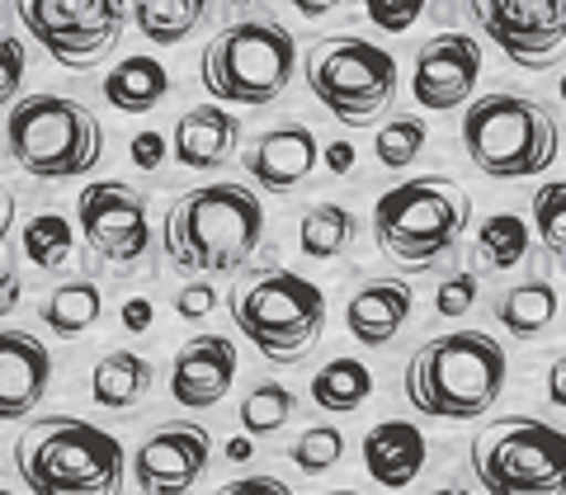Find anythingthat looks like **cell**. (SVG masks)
<instances>
[{"label": "cell", "mask_w": 566, "mask_h": 495, "mask_svg": "<svg viewBox=\"0 0 566 495\" xmlns=\"http://www.w3.org/2000/svg\"><path fill=\"white\" fill-rule=\"evenodd\" d=\"M24 71H29V57H24V43L20 39H0V109L14 104L24 85Z\"/></svg>", "instance_id": "8d00e7d4"}, {"label": "cell", "mask_w": 566, "mask_h": 495, "mask_svg": "<svg viewBox=\"0 0 566 495\" xmlns=\"http://www.w3.org/2000/svg\"><path fill=\"white\" fill-rule=\"evenodd\" d=\"M476 81H482V43H472V33H434L416 52L411 95L420 109H434V114L463 109L476 91Z\"/></svg>", "instance_id": "5bb4252c"}, {"label": "cell", "mask_w": 566, "mask_h": 495, "mask_svg": "<svg viewBox=\"0 0 566 495\" xmlns=\"http://www.w3.org/2000/svg\"><path fill=\"white\" fill-rule=\"evenodd\" d=\"M48 382H52V354L39 335L0 330V420L33 415Z\"/></svg>", "instance_id": "ac0fdd59"}, {"label": "cell", "mask_w": 566, "mask_h": 495, "mask_svg": "<svg viewBox=\"0 0 566 495\" xmlns=\"http://www.w3.org/2000/svg\"><path fill=\"white\" fill-rule=\"evenodd\" d=\"M227 457H232V463H245V457H251V439H232V444H227Z\"/></svg>", "instance_id": "7dc6e473"}, {"label": "cell", "mask_w": 566, "mask_h": 495, "mask_svg": "<svg viewBox=\"0 0 566 495\" xmlns=\"http://www.w3.org/2000/svg\"><path fill=\"white\" fill-rule=\"evenodd\" d=\"M326 170H335V175L354 170V147H349V141H331V147H326Z\"/></svg>", "instance_id": "ee69618b"}, {"label": "cell", "mask_w": 566, "mask_h": 495, "mask_svg": "<svg viewBox=\"0 0 566 495\" xmlns=\"http://www.w3.org/2000/svg\"><path fill=\"white\" fill-rule=\"evenodd\" d=\"M237 382V345L227 335H193L170 364V397L185 411H208Z\"/></svg>", "instance_id": "2e32d148"}, {"label": "cell", "mask_w": 566, "mask_h": 495, "mask_svg": "<svg viewBox=\"0 0 566 495\" xmlns=\"http://www.w3.org/2000/svg\"><path fill=\"white\" fill-rule=\"evenodd\" d=\"M486 495H566V430L534 415L491 420L472 444Z\"/></svg>", "instance_id": "30bf717a"}, {"label": "cell", "mask_w": 566, "mask_h": 495, "mask_svg": "<svg viewBox=\"0 0 566 495\" xmlns=\"http://www.w3.org/2000/svg\"><path fill=\"white\" fill-rule=\"evenodd\" d=\"M151 322H156V307L147 303V297H133V303H123V330L142 335V330H151Z\"/></svg>", "instance_id": "60d3db41"}, {"label": "cell", "mask_w": 566, "mask_h": 495, "mask_svg": "<svg viewBox=\"0 0 566 495\" xmlns=\"http://www.w3.org/2000/svg\"><path fill=\"white\" fill-rule=\"evenodd\" d=\"M472 199L453 175H416L374 203V241L397 270H430L463 241Z\"/></svg>", "instance_id": "5b68a950"}, {"label": "cell", "mask_w": 566, "mask_h": 495, "mask_svg": "<svg viewBox=\"0 0 566 495\" xmlns=\"http://www.w3.org/2000/svg\"><path fill=\"white\" fill-rule=\"evenodd\" d=\"M416 293L401 278H368L345 307V330L368 349H382L397 340V330L411 322Z\"/></svg>", "instance_id": "d6986e66"}, {"label": "cell", "mask_w": 566, "mask_h": 495, "mask_svg": "<svg viewBox=\"0 0 566 495\" xmlns=\"http://www.w3.org/2000/svg\"><path fill=\"white\" fill-rule=\"evenodd\" d=\"M245 161V175L270 189V193H289L297 185L312 180L316 161H322V141L307 123H283V128H270L255 137V147L241 156Z\"/></svg>", "instance_id": "e0dca14e"}, {"label": "cell", "mask_w": 566, "mask_h": 495, "mask_svg": "<svg viewBox=\"0 0 566 495\" xmlns=\"http://www.w3.org/2000/svg\"><path fill=\"white\" fill-rule=\"evenodd\" d=\"M39 312H43V326L48 330H57L62 340H76V335L99 326L104 297H99V288H95L91 278H71V283H62L57 293H48V303Z\"/></svg>", "instance_id": "83f0119b"}, {"label": "cell", "mask_w": 566, "mask_h": 495, "mask_svg": "<svg viewBox=\"0 0 566 495\" xmlns=\"http://www.w3.org/2000/svg\"><path fill=\"white\" fill-rule=\"evenodd\" d=\"M14 467L29 495H118L128 457L123 444L91 420H33L14 444Z\"/></svg>", "instance_id": "3957f363"}, {"label": "cell", "mask_w": 566, "mask_h": 495, "mask_svg": "<svg viewBox=\"0 0 566 495\" xmlns=\"http://www.w3.org/2000/svg\"><path fill=\"white\" fill-rule=\"evenodd\" d=\"M212 307H218V293H212V283H189V288L175 297V312H180L185 322H203Z\"/></svg>", "instance_id": "74e56055"}, {"label": "cell", "mask_w": 566, "mask_h": 495, "mask_svg": "<svg viewBox=\"0 0 566 495\" xmlns=\"http://www.w3.org/2000/svg\"><path fill=\"white\" fill-rule=\"evenodd\" d=\"M6 147L33 180H81L104 161V128L66 95H24L6 118Z\"/></svg>", "instance_id": "8992f818"}, {"label": "cell", "mask_w": 566, "mask_h": 495, "mask_svg": "<svg viewBox=\"0 0 566 495\" xmlns=\"http://www.w3.org/2000/svg\"><path fill=\"white\" fill-rule=\"evenodd\" d=\"M424 137H430V128H424V118L416 114H397V118H387L378 137H374V156L387 166V170H401V166H411L416 156L424 151Z\"/></svg>", "instance_id": "1f68e13d"}, {"label": "cell", "mask_w": 566, "mask_h": 495, "mask_svg": "<svg viewBox=\"0 0 566 495\" xmlns=\"http://www.w3.org/2000/svg\"><path fill=\"white\" fill-rule=\"evenodd\" d=\"M307 91L345 128H368L397 95V57L354 33H331L303 57Z\"/></svg>", "instance_id": "9c48e42d"}, {"label": "cell", "mask_w": 566, "mask_h": 495, "mask_svg": "<svg viewBox=\"0 0 566 495\" xmlns=\"http://www.w3.org/2000/svg\"><path fill=\"white\" fill-rule=\"evenodd\" d=\"M212 434L199 420H180L156 430L133 457V482L142 495H185L208 472Z\"/></svg>", "instance_id": "9a60e30c"}, {"label": "cell", "mask_w": 566, "mask_h": 495, "mask_svg": "<svg viewBox=\"0 0 566 495\" xmlns=\"http://www.w3.org/2000/svg\"><path fill=\"white\" fill-rule=\"evenodd\" d=\"M364 14L382 33H406L424 14V0H364Z\"/></svg>", "instance_id": "e575fe53"}, {"label": "cell", "mask_w": 566, "mask_h": 495, "mask_svg": "<svg viewBox=\"0 0 566 495\" xmlns=\"http://www.w3.org/2000/svg\"><path fill=\"white\" fill-rule=\"evenodd\" d=\"M293 392L283 382H255L251 392H245V401H241V424H245V434H255V439H264V434H279L283 424L293 420Z\"/></svg>", "instance_id": "4dcf8cb0"}, {"label": "cell", "mask_w": 566, "mask_h": 495, "mask_svg": "<svg viewBox=\"0 0 566 495\" xmlns=\"http://www.w3.org/2000/svg\"><path fill=\"white\" fill-rule=\"evenodd\" d=\"M434 495H472V491H463V486H444V491H434Z\"/></svg>", "instance_id": "c3c4849f"}, {"label": "cell", "mask_w": 566, "mask_h": 495, "mask_svg": "<svg viewBox=\"0 0 566 495\" xmlns=\"http://www.w3.org/2000/svg\"><path fill=\"white\" fill-rule=\"evenodd\" d=\"M0 495H14V491H6V486H0Z\"/></svg>", "instance_id": "f5cc1de1"}, {"label": "cell", "mask_w": 566, "mask_h": 495, "mask_svg": "<svg viewBox=\"0 0 566 495\" xmlns=\"http://www.w3.org/2000/svg\"><path fill=\"white\" fill-rule=\"evenodd\" d=\"M326 495H354V491H326Z\"/></svg>", "instance_id": "f907efd6"}, {"label": "cell", "mask_w": 566, "mask_h": 495, "mask_svg": "<svg viewBox=\"0 0 566 495\" xmlns=\"http://www.w3.org/2000/svg\"><path fill=\"white\" fill-rule=\"evenodd\" d=\"M151 382H156V368L142 354L109 349L91 373V392H95V406H104V411H133V406L147 401Z\"/></svg>", "instance_id": "7402d4cb"}, {"label": "cell", "mask_w": 566, "mask_h": 495, "mask_svg": "<svg viewBox=\"0 0 566 495\" xmlns=\"http://www.w3.org/2000/svg\"><path fill=\"white\" fill-rule=\"evenodd\" d=\"M20 297H24V283H20V274H14V270H0V316L20 307Z\"/></svg>", "instance_id": "7bdbcfd3"}, {"label": "cell", "mask_w": 566, "mask_h": 495, "mask_svg": "<svg viewBox=\"0 0 566 495\" xmlns=\"http://www.w3.org/2000/svg\"><path fill=\"white\" fill-rule=\"evenodd\" d=\"M289 457H293L297 472L322 476V472H331V467L345 457V434L335 430V424H312V430H303V434L293 439Z\"/></svg>", "instance_id": "836d02e7"}, {"label": "cell", "mask_w": 566, "mask_h": 495, "mask_svg": "<svg viewBox=\"0 0 566 495\" xmlns=\"http://www.w3.org/2000/svg\"><path fill=\"white\" fill-rule=\"evenodd\" d=\"M241 141V123L222 109V104H193V109L175 123L170 133V147H175V161L185 170H218L232 161Z\"/></svg>", "instance_id": "44dd1931"}, {"label": "cell", "mask_w": 566, "mask_h": 495, "mask_svg": "<svg viewBox=\"0 0 566 495\" xmlns=\"http://www.w3.org/2000/svg\"><path fill=\"white\" fill-rule=\"evenodd\" d=\"M10 227H14V193H10L6 185H0V245H6Z\"/></svg>", "instance_id": "bcb514c9"}, {"label": "cell", "mask_w": 566, "mask_h": 495, "mask_svg": "<svg viewBox=\"0 0 566 495\" xmlns=\"http://www.w3.org/2000/svg\"><path fill=\"white\" fill-rule=\"evenodd\" d=\"M547 401H553L557 411H566V349L547 364Z\"/></svg>", "instance_id": "b9f144b4"}, {"label": "cell", "mask_w": 566, "mask_h": 495, "mask_svg": "<svg viewBox=\"0 0 566 495\" xmlns=\"http://www.w3.org/2000/svg\"><path fill=\"white\" fill-rule=\"evenodd\" d=\"M232 6H251V0H232Z\"/></svg>", "instance_id": "816d5d0a"}, {"label": "cell", "mask_w": 566, "mask_h": 495, "mask_svg": "<svg viewBox=\"0 0 566 495\" xmlns=\"http://www.w3.org/2000/svg\"><path fill=\"white\" fill-rule=\"evenodd\" d=\"M76 222L85 236V251L104 264H133L151 245V212L147 199L123 180H95L81 189Z\"/></svg>", "instance_id": "4fadbf2b"}, {"label": "cell", "mask_w": 566, "mask_h": 495, "mask_svg": "<svg viewBox=\"0 0 566 495\" xmlns=\"http://www.w3.org/2000/svg\"><path fill=\"white\" fill-rule=\"evenodd\" d=\"M524 255H528V227L515 218V212H495V218H486L482 227H476L472 264L482 274L515 270V264H524Z\"/></svg>", "instance_id": "4316f807"}, {"label": "cell", "mask_w": 566, "mask_h": 495, "mask_svg": "<svg viewBox=\"0 0 566 495\" xmlns=\"http://www.w3.org/2000/svg\"><path fill=\"white\" fill-rule=\"evenodd\" d=\"M212 495H293V491L283 486L279 476H237V482L218 486Z\"/></svg>", "instance_id": "f35d334b"}, {"label": "cell", "mask_w": 566, "mask_h": 495, "mask_svg": "<svg viewBox=\"0 0 566 495\" xmlns=\"http://www.w3.org/2000/svg\"><path fill=\"white\" fill-rule=\"evenodd\" d=\"M20 245H24L29 264H39V270H62L71 260V245H76V232L66 227L62 212H39V218L24 222Z\"/></svg>", "instance_id": "f546056e"}, {"label": "cell", "mask_w": 566, "mask_h": 495, "mask_svg": "<svg viewBox=\"0 0 566 495\" xmlns=\"http://www.w3.org/2000/svg\"><path fill=\"white\" fill-rule=\"evenodd\" d=\"M424 457H430V444L411 420H378L364 434V467L382 491H406L424 472Z\"/></svg>", "instance_id": "ffe728a7"}, {"label": "cell", "mask_w": 566, "mask_h": 495, "mask_svg": "<svg viewBox=\"0 0 566 495\" xmlns=\"http://www.w3.org/2000/svg\"><path fill=\"white\" fill-rule=\"evenodd\" d=\"M557 95H562V104H566V76H562V81H557Z\"/></svg>", "instance_id": "681fc988"}, {"label": "cell", "mask_w": 566, "mask_h": 495, "mask_svg": "<svg viewBox=\"0 0 566 495\" xmlns=\"http://www.w3.org/2000/svg\"><path fill=\"white\" fill-rule=\"evenodd\" d=\"M208 0H133V24L147 43L175 48L203 24Z\"/></svg>", "instance_id": "d4e9b609"}, {"label": "cell", "mask_w": 566, "mask_h": 495, "mask_svg": "<svg viewBox=\"0 0 566 495\" xmlns=\"http://www.w3.org/2000/svg\"><path fill=\"white\" fill-rule=\"evenodd\" d=\"M510 359L486 330H449L424 340L406 364V401L430 420H482L505 387Z\"/></svg>", "instance_id": "7a4b0ae2"}, {"label": "cell", "mask_w": 566, "mask_h": 495, "mask_svg": "<svg viewBox=\"0 0 566 495\" xmlns=\"http://www.w3.org/2000/svg\"><path fill=\"white\" fill-rule=\"evenodd\" d=\"M289 6L303 14V20H322V14H331L335 6H340V0H289Z\"/></svg>", "instance_id": "f6af8a7d"}, {"label": "cell", "mask_w": 566, "mask_h": 495, "mask_svg": "<svg viewBox=\"0 0 566 495\" xmlns=\"http://www.w3.org/2000/svg\"><path fill=\"white\" fill-rule=\"evenodd\" d=\"M354 236H359V218L345 203H312L297 222V245L307 260H335L345 255Z\"/></svg>", "instance_id": "484cf974"}, {"label": "cell", "mask_w": 566, "mask_h": 495, "mask_svg": "<svg viewBox=\"0 0 566 495\" xmlns=\"http://www.w3.org/2000/svg\"><path fill=\"white\" fill-rule=\"evenodd\" d=\"M227 312H232L245 345L260 349L270 364H303L316 335L326 330V293L312 278L293 270H251L227 288Z\"/></svg>", "instance_id": "277c9868"}, {"label": "cell", "mask_w": 566, "mask_h": 495, "mask_svg": "<svg viewBox=\"0 0 566 495\" xmlns=\"http://www.w3.org/2000/svg\"><path fill=\"white\" fill-rule=\"evenodd\" d=\"M495 322H501L515 340H534L557 322V288L547 278H524L515 283L501 303H495Z\"/></svg>", "instance_id": "cb8c5ba5"}, {"label": "cell", "mask_w": 566, "mask_h": 495, "mask_svg": "<svg viewBox=\"0 0 566 495\" xmlns=\"http://www.w3.org/2000/svg\"><path fill=\"white\" fill-rule=\"evenodd\" d=\"M476 29L515 66L547 71L566 57V0H468Z\"/></svg>", "instance_id": "7c38bea8"}, {"label": "cell", "mask_w": 566, "mask_h": 495, "mask_svg": "<svg viewBox=\"0 0 566 495\" xmlns=\"http://www.w3.org/2000/svg\"><path fill=\"white\" fill-rule=\"evenodd\" d=\"M374 397V373L359 359H331L322 373L312 378V401L331 415H349Z\"/></svg>", "instance_id": "f1b7e54d"}, {"label": "cell", "mask_w": 566, "mask_h": 495, "mask_svg": "<svg viewBox=\"0 0 566 495\" xmlns=\"http://www.w3.org/2000/svg\"><path fill=\"white\" fill-rule=\"evenodd\" d=\"M264 241L260 193L245 185H199L175 193L161 245L180 274H237Z\"/></svg>", "instance_id": "6da1fadb"}, {"label": "cell", "mask_w": 566, "mask_h": 495, "mask_svg": "<svg viewBox=\"0 0 566 495\" xmlns=\"http://www.w3.org/2000/svg\"><path fill=\"white\" fill-rule=\"evenodd\" d=\"M14 10L33 43L71 71L109 57L128 24V0H14Z\"/></svg>", "instance_id": "8fae6325"}, {"label": "cell", "mask_w": 566, "mask_h": 495, "mask_svg": "<svg viewBox=\"0 0 566 495\" xmlns=\"http://www.w3.org/2000/svg\"><path fill=\"white\" fill-rule=\"evenodd\" d=\"M297 66V43L279 20H241L227 24L218 39L203 48L199 76L212 99L222 104H274L293 81Z\"/></svg>", "instance_id": "ba28073f"}, {"label": "cell", "mask_w": 566, "mask_h": 495, "mask_svg": "<svg viewBox=\"0 0 566 495\" xmlns=\"http://www.w3.org/2000/svg\"><path fill=\"white\" fill-rule=\"evenodd\" d=\"M161 156H166V137L161 133H137L133 137V161L142 170H156V166H161Z\"/></svg>", "instance_id": "ab89813d"}, {"label": "cell", "mask_w": 566, "mask_h": 495, "mask_svg": "<svg viewBox=\"0 0 566 495\" xmlns=\"http://www.w3.org/2000/svg\"><path fill=\"white\" fill-rule=\"evenodd\" d=\"M472 303H476V274H449L444 283L434 288V312L439 316H463V312H472Z\"/></svg>", "instance_id": "d590c367"}, {"label": "cell", "mask_w": 566, "mask_h": 495, "mask_svg": "<svg viewBox=\"0 0 566 495\" xmlns=\"http://www.w3.org/2000/svg\"><path fill=\"white\" fill-rule=\"evenodd\" d=\"M463 147L491 180H534L557 161L562 133L543 104L524 95H482L463 114Z\"/></svg>", "instance_id": "52a82bcc"}, {"label": "cell", "mask_w": 566, "mask_h": 495, "mask_svg": "<svg viewBox=\"0 0 566 495\" xmlns=\"http://www.w3.org/2000/svg\"><path fill=\"white\" fill-rule=\"evenodd\" d=\"M166 95H170V71L156 57H123L104 76V99L118 114H151Z\"/></svg>", "instance_id": "603a6c76"}, {"label": "cell", "mask_w": 566, "mask_h": 495, "mask_svg": "<svg viewBox=\"0 0 566 495\" xmlns=\"http://www.w3.org/2000/svg\"><path fill=\"white\" fill-rule=\"evenodd\" d=\"M534 232L543 251L566 264V180H547L534 193Z\"/></svg>", "instance_id": "d6a6232c"}]
</instances>
